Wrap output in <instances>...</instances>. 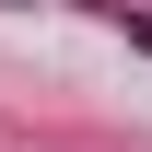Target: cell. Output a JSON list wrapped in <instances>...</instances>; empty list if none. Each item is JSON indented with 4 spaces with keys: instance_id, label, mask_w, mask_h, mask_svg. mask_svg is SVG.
Wrapping results in <instances>:
<instances>
[{
    "instance_id": "obj_1",
    "label": "cell",
    "mask_w": 152,
    "mask_h": 152,
    "mask_svg": "<svg viewBox=\"0 0 152 152\" xmlns=\"http://www.w3.org/2000/svg\"><path fill=\"white\" fill-rule=\"evenodd\" d=\"M117 35H129V47H140V58H152V23H140V12H129V0H117Z\"/></svg>"
}]
</instances>
